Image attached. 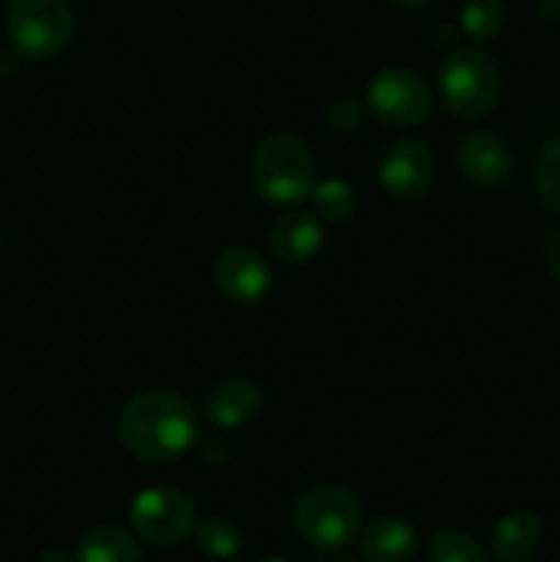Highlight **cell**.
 Wrapping results in <instances>:
<instances>
[{
	"mask_svg": "<svg viewBox=\"0 0 560 562\" xmlns=\"http://www.w3.org/2000/svg\"><path fill=\"white\" fill-rule=\"evenodd\" d=\"M119 434L124 448L143 461H173L198 439V417L184 398L148 390L121 412Z\"/></svg>",
	"mask_w": 560,
	"mask_h": 562,
	"instance_id": "6da1fadb",
	"label": "cell"
},
{
	"mask_svg": "<svg viewBox=\"0 0 560 562\" xmlns=\"http://www.w3.org/2000/svg\"><path fill=\"white\" fill-rule=\"evenodd\" d=\"M250 179L269 203H300L316 187V162L300 137L272 135L253 154Z\"/></svg>",
	"mask_w": 560,
	"mask_h": 562,
	"instance_id": "7a4b0ae2",
	"label": "cell"
},
{
	"mask_svg": "<svg viewBox=\"0 0 560 562\" xmlns=\"http://www.w3.org/2000/svg\"><path fill=\"white\" fill-rule=\"evenodd\" d=\"M362 510L355 494L340 486H313L296 499L294 527L318 552H338L355 541Z\"/></svg>",
	"mask_w": 560,
	"mask_h": 562,
	"instance_id": "3957f363",
	"label": "cell"
},
{
	"mask_svg": "<svg viewBox=\"0 0 560 562\" xmlns=\"http://www.w3.org/2000/svg\"><path fill=\"white\" fill-rule=\"evenodd\" d=\"M439 97L459 119H483L500 99L497 66L481 49H456L439 69Z\"/></svg>",
	"mask_w": 560,
	"mask_h": 562,
	"instance_id": "277c9868",
	"label": "cell"
},
{
	"mask_svg": "<svg viewBox=\"0 0 560 562\" xmlns=\"http://www.w3.org/2000/svg\"><path fill=\"white\" fill-rule=\"evenodd\" d=\"M5 22L14 47L31 60L53 58L75 36V16L66 0H11Z\"/></svg>",
	"mask_w": 560,
	"mask_h": 562,
	"instance_id": "5b68a950",
	"label": "cell"
},
{
	"mask_svg": "<svg viewBox=\"0 0 560 562\" xmlns=\"http://www.w3.org/2000/svg\"><path fill=\"white\" fill-rule=\"evenodd\" d=\"M130 521L132 530L152 547H179L195 532V505L179 488L154 486L132 499Z\"/></svg>",
	"mask_w": 560,
	"mask_h": 562,
	"instance_id": "8992f818",
	"label": "cell"
},
{
	"mask_svg": "<svg viewBox=\"0 0 560 562\" xmlns=\"http://www.w3.org/2000/svg\"><path fill=\"white\" fill-rule=\"evenodd\" d=\"M368 110L390 126H415L432 113V88L410 69H384L368 86Z\"/></svg>",
	"mask_w": 560,
	"mask_h": 562,
	"instance_id": "52a82bcc",
	"label": "cell"
},
{
	"mask_svg": "<svg viewBox=\"0 0 560 562\" xmlns=\"http://www.w3.org/2000/svg\"><path fill=\"white\" fill-rule=\"evenodd\" d=\"M382 187L395 198H423L437 179V159L421 140H399L388 146L379 162Z\"/></svg>",
	"mask_w": 560,
	"mask_h": 562,
	"instance_id": "ba28073f",
	"label": "cell"
},
{
	"mask_svg": "<svg viewBox=\"0 0 560 562\" xmlns=\"http://www.w3.org/2000/svg\"><path fill=\"white\" fill-rule=\"evenodd\" d=\"M214 283L220 294L239 305H253L261 300L272 283L267 261L250 247H231L214 263Z\"/></svg>",
	"mask_w": 560,
	"mask_h": 562,
	"instance_id": "9c48e42d",
	"label": "cell"
},
{
	"mask_svg": "<svg viewBox=\"0 0 560 562\" xmlns=\"http://www.w3.org/2000/svg\"><path fill=\"white\" fill-rule=\"evenodd\" d=\"M456 157H459L461 173L483 190L505 184L511 179V170H514V154H511L508 143L492 132L467 135Z\"/></svg>",
	"mask_w": 560,
	"mask_h": 562,
	"instance_id": "30bf717a",
	"label": "cell"
},
{
	"mask_svg": "<svg viewBox=\"0 0 560 562\" xmlns=\"http://www.w3.org/2000/svg\"><path fill=\"white\" fill-rule=\"evenodd\" d=\"M264 393L253 379H225L206 393L203 412L217 428H239L261 412Z\"/></svg>",
	"mask_w": 560,
	"mask_h": 562,
	"instance_id": "8fae6325",
	"label": "cell"
},
{
	"mask_svg": "<svg viewBox=\"0 0 560 562\" xmlns=\"http://www.w3.org/2000/svg\"><path fill=\"white\" fill-rule=\"evenodd\" d=\"M269 247H272L275 258H280L289 267L296 263H307L311 258L318 256L324 247L322 223L307 212H289L272 225L269 234Z\"/></svg>",
	"mask_w": 560,
	"mask_h": 562,
	"instance_id": "7c38bea8",
	"label": "cell"
},
{
	"mask_svg": "<svg viewBox=\"0 0 560 562\" xmlns=\"http://www.w3.org/2000/svg\"><path fill=\"white\" fill-rule=\"evenodd\" d=\"M360 552L368 562H410L417 552V532L399 516L373 519L360 536Z\"/></svg>",
	"mask_w": 560,
	"mask_h": 562,
	"instance_id": "4fadbf2b",
	"label": "cell"
},
{
	"mask_svg": "<svg viewBox=\"0 0 560 562\" xmlns=\"http://www.w3.org/2000/svg\"><path fill=\"white\" fill-rule=\"evenodd\" d=\"M544 541V525L533 510H514L494 525L492 552L503 562H525L538 552Z\"/></svg>",
	"mask_w": 560,
	"mask_h": 562,
	"instance_id": "5bb4252c",
	"label": "cell"
},
{
	"mask_svg": "<svg viewBox=\"0 0 560 562\" xmlns=\"http://www.w3.org/2000/svg\"><path fill=\"white\" fill-rule=\"evenodd\" d=\"M135 536L119 525L93 527L77 547L75 562H141Z\"/></svg>",
	"mask_w": 560,
	"mask_h": 562,
	"instance_id": "9a60e30c",
	"label": "cell"
},
{
	"mask_svg": "<svg viewBox=\"0 0 560 562\" xmlns=\"http://www.w3.org/2000/svg\"><path fill=\"white\" fill-rule=\"evenodd\" d=\"M459 22L467 36L478 38V42L497 36L505 25L503 0H464L459 11Z\"/></svg>",
	"mask_w": 560,
	"mask_h": 562,
	"instance_id": "2e32d148",
	"label": "cell"
},
{
	"mask_svg": "<svg viewBox=\"0 0 560 562\" xmlns=\"http://www.w3.org/2000/svg\"><path fill=\"white\" fill-rule=\"evenodd\" d=\"M313 203H316V212L322 214L329 223H344L355 214L357 209V192L355 187L346 184L340 179H327L322 184L313 187Z\"/></svg>",
	"mask_w": 560,
	"mask_h": 562,
	"instance_id": "e0dca14e",
	"label": "cell"
},
{
	"mask_svg": "<svg viewBox=\"0 0 560 562\" xmlns=\"http://www.w3.org/2000/svg\"><path fill=\"white\" fill-rule=\"evenodd\" d=\"M195 541L209 558L231 560L242 549V530L225 519H206L195 525Z\"/></svg>",
	"mask_w": 560,
	"mask_h": 562,
	"instance_id": "ac0fdd59",
	"label": "cell"
},
{
	"mask_svg": "<svg viewBox=\"0 0 560 562\" xmlns=\"http://www.w3.org/2000/svg\"><path fill=\"white\" fill-rule=\"evenodd\" d=\"M426 562H486V554L461 530H439L428 543Z\"/></svg>",
	"mask_w": 560,
	"mask_h": 562,
	"instance_id": "d6986e66",
	"label": "cell"
},
{
	"mask_svg": "<svg viewBox=\"0 0 560 562\" xmlns=\"http://www.w3.org/2000/svg\"><path fill=\"white\" fill-rule=\"evenodd\" d=\"M538 195L552 212L560 214V135L544 146L536 165Z\"/></svg>",
	"mask_w": 560,
	"mask_h": 562,
	"instance_id": "ffe728a7",
	"label": "cell"
},
{
	"mask_svg": "<svg viewBox=\"0 0 560 562\" xmlns=\"http://www.w3.org/2000/svg\"><path fill=\"white\" fill-rule=\"evenodd\" d=\"M327 119H329V124H333V130L355 132L357 126L366 121V104L357 102V99H351V97H340L329 104Z\"/></svg>",
	"mask_w": 560,
	"mask_h": 562,
	"instance_id": "44dd1931",
	"label": "cell"
},
{
	"mask_svg": "<svg viewBox=\"0 0 560 562\" xmlns=\"http://www.w3.org/2000/svg\"><path fill=\"white\" fill-rule=\"evenodd\" d=\"M544 261H547L549 272L560 280V231H555L547 239V247H544Z\"/></svg>",
	"mask_w": 560,
	"mask_h": 562,
	"instance_id": "7402d4cb",
	"label": "cell"
},
{
	"mask_svg": "<svg viewBox=\"0 0 560 562\" xmlns=\"http://www.w3.org/2000/svg\"><path fill=\"white\" fill-rule=\"evenodd\" d=\"M538 9L544 11L549 22H558L560 25V0H538Z\"/></svg>",
	"mask_w": 560,
	"mask_h": 562,
	"instance_id": "603a6c76",
	"label": "cell"
},
{
	"mask_svg": "<svg viewBox=\"0 0 560 562\" xmlns=\"http://www.w3.org/2000/svg\"><path fill=\"white\" fill-rule=\"evenodd\" d=\"M38 562H75L69 552H64V549H49V552H44Z\"/></svg>",
	"mask_w": 560,
	"mask_h": 562,
	"instance_id": "cb8c5ba5",
	"label": "cell"
},
{
	"mask_svg": "<svg viewBox=\"0 0 560 562\" xmlns=\"http://www.w3.org/2000/svg\"><path fill=\"white\" fill-rule=\"evenodd\" d=\"M393 3H399V5H423V3H428V0H393Z\"/></svg>",
	"mask_w": 560,
	"mask_h": 562,
	"instance_id": "d4e9b609",
	"label": "cell"
},
{
	"mask_svg": "<svg viewBox=\"0 0 560 562\" xmlns=\"http://www.w3.org/2000/svg\"><path fill=\"white\" fill-rule=\"evenodd\" d=\"M253 562H289V560H280V558H261V560H253Z\"/></svg>",
	"mask_w": 560,
	"mask_h": 562,
	"instance_id": "484cf974",
	"label": "cell"
},
{
	"mask_svg": "<svg viewBox=\"0 0 560 562\" xmlns=\"http://www.w3.org/2000/svg\"><path fill=\"white\" fill-rule=\"evenodd\" d=\"M335 562H357V560H351V558H340V560H335Z\"/></svg>",
	"mask_w": 560,
	"mask_h": 562,
	"instance_id": "4316f807",
	"label": "cell"
},
{
	"mask_svg": "<svg viewBox=\"0 0 560 562\" xmlns=\"http://www.w3.org/2000/svg\"><path fill=\"white\" fill-rule=\"evenodd\" d=\"M0 247H3V236H0Z\"/></svg>",
	"mask_w": 560,
	"mask_h": 562,
	"instance_id": "83f0119b",
	"label": "cell"
}]
</instances>
